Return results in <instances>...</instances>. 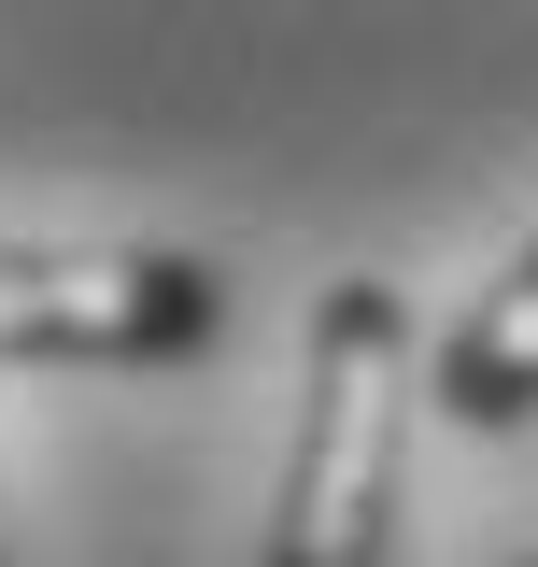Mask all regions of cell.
<instances>
[{"instance_id": "obj_4", "label": "cell", "mask_w": 538, "mask_h": 567, "mask_svg": "<svg viewBox=\"0 0 538 567\" xmlns=\"http://www.w3.org/2000/svg\"><path fill=\"white\" fill-rule=\"evenodd\" d=\"M525 567H538V554H525Z\"/></svg>"}, {"instance_id": "obj_1", "label": "cell", "mask_w": 538, "mask_h": 567, "mask_svg": "<svg viewBox=\"0 0 538 567\" xmlns=\"http://www.w3.org/2000/svg\"><path fill=\"white\" fill-rule=\"evenodd\" d=\"M397 454H411V298L354 270L312 312V383H298V454H283L269 567H383Z\"/></svg>"}, {"instance_id": "obj_2", "label": "cell", "mask_w": 538, "mask_h": 567, "mask_svg": "<svg viewBox=\"0 0 538 567\" xmlns=\"http://www.w3.org/2000/svg\"><path fill=\"white\" fill-rule=\"evenodd\" d=\"M227 341V284L156 241H0V369H170Z\"/></svg>"}, {"instance_id": "obj_3", "label": "cell", "mask_w": 538, "mask_h": 567, "mask_svg": "<svg viewBox=\"0 0 538 567\" xmlns=\"http://www.w3.org/2000/svg\"><path fill=\"white\" fill-rule=\"evenodd\" d=\"M439 412L482 425V440L538 412V241H525L496 284H482V298H468V327L439 341Z\"/></svg>"}]
</instances>
